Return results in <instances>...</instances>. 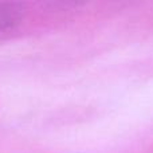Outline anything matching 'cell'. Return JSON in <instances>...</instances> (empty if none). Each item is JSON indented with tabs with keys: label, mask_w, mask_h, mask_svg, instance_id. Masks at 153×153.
<instances>
[{
	"label": "cell",
	"mask_w": 153,
	"mask_h": 153,
	"mask_svg": "<svg viewBox=\"0 0 153 153\" xmlns=\"http://www.w3.org/2000/svg\"><path fill=\"white\" fill-rule=\"evenodd\" d=\"M26 12L22 3H0V32L15 30L24 20Z\"/></svg>",
	"instance_id": "obj_1"
}]
</instances>
